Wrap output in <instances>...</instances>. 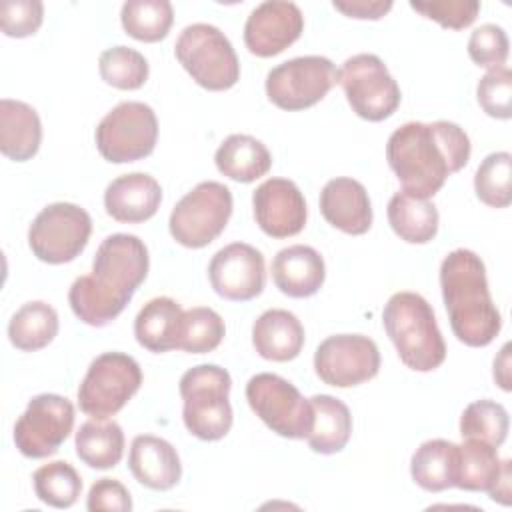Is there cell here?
<instances>
[{"label":"cell","instance_id":"obj_1","mask_svg":"<svg viewBox=\"0 0 512 512\" xmlns=\"http://www.w3.org/2000/svg\"><path fill=\"white\" fill-rule=\"evenodd\" d=\"M470 138L454 122H406L386 144V160L402 184V192L428 200L470 160Z\"/></svg>","mask_w":512,"mask_h":512},{"label":"cell","instance_id":"obj_2","mask_svg":"<svg viewBox=\"0 0 512 512\" xmlns=\"http://www.w3.org/2000/svg\"><path fill=\"white\" fill-rule=\"evenodd\" d=\"M148 266V248L138 236H106L94 254L92 274L78 276L68 290L72 312L88 326L110 324L144 282Z\"/></svg>","mask_w":512,"mask_h":512},{"label":"cell","instance_id":"obj_3","mask_svg":"<svg viewBox=\"0 0 512 512\" xmlns=\"http://www.w3.org/2000/svg\"><path fill=\"white\" fill-rule=\"evenodd\" d=\"M440 288L454 336L466 346H488L502 328V316L492 302L486 266L466 248L452 250L440 264Z\"/></svg>","mask_w":512,"mask_h":512},{"label":"cell","instance_id":"obj_4","mask_svg":"<svg viewBox=\"0 0 512 512\" xmlns=\"http://www.w3.org/2000/svg\"><path fill=\"white\" fill-rule=\"evenodd\" d=\"M382 322L400 360L416 370H436L446 358V344L428 300L416 292H396L388 298Z\"/></svg>","mask_w":512,"mask_h":512},{"label":"cell","instance_id":"obj_5","mask_svg":"<svg viewBox=\"0 0 512 512\" xmlns=\"http://www.w3.org/2000/svg\"><path fill=\"white\" fill-rule=\"evenodd\" d=\"M232 378L228 370L216 364H200L186 370L180 378V396L184 400L182 418L188 432L200 440L214 442L232 428L230 406Z\"/></svg>","mask_w":512,"mask_h":512},{"label":"cell","instance_id":"obj_6","mask_svg":"<svg viewBox=\"0 0 512 512\" xmlns=\"http://www.w3.org/2000/svg\"><path fill=\"white\" fill-rule=\"evenodd\" d=\"M174 54L192 80L206 90H228L240 78V62L230 40L212 24L186 26L176 40Z\"/></svg>","mask_w":512,"mask_h":512},{"label":"cell","instance_id":"obj_7","mask_svg":"<svg viewBox=\"0 0 512 512\" xmlns=\"http://www.w3.org/2000/svg\"><path fill=\"white\" fill-rule=\"evenodd\" d=\"M232 216V192L216 180L196 184L172 208L168 228L186 248H204L214 242Z\"/></svg>","mask_w":512,"mask_h":512},{"label":"cell","instance_id":"obj_8","mask_svg":"<svg viewBox=\"0 0 512 512\" xmlns=\"http://www.w3.org/2000/svg\"><path fill=\"white\" fill-rule=\"evenodd\" d=\"M142 370L124 352H104L96 356L78 386V406L92 418H108L120 412L138 392Z\"/></svg>","mask_w":512,"mask_h":512},{"label":"cell","instance_id":"obj_9","mask_svg":"<svg viewBox=\"0 0 512 512\" xmlns=\"http://www.w3.org/2000/svg\"><path fill=\"white\" fill-rule=\"evenodd\" d=\"M246 400L252 412L278 436L308 438L314 424L312 404L286 378L270 372L252 376L246 384Z\"/></svg>","mask_w":512,"mask_h":512},{"label":"cell","instance_id":"obj_10","mask_svg":"<svg viewBox=\"0 0 512 512\" xmlns=\"http://www.w3.org/2000/svg\"><path fill=\"white\" fill-rule=\"evenodd\" d=\"M96 148L112 164L136 162L154 152L158 140V120L144 102H120L96 128Z\"/></svg>","mask_w":512,"mask_h":512},{"label":"cell","instance_id":"obj_11","mask_svg":"<svg viewBox=\"0 0 512 512\" xmlns=\"http://www.w3.org/2000/svg\"><path fill=\"white\" fill-rule=\"evenodd\" d=\"M92 234L90 214L72 202H54L42 208L28 228L32 254L46 264L72 262Z\"/></svg>","mask_w":512,"mask_h":512},{"label":"cell","instance_id":"obj_12","mask_svg":"<svg viewBox=\"0 0 512 512\" xmlns=\"http://www.w3.org/2000/svg\"><path fill=\"white\" fill-rule=\"evenodd\" d=\"M338 82L352 112L368 122H382L400 106V86L376 54L348 58L338 70Z\"/></svg>","mask_w":512,"mask_h":512},{"label":"cell","instance_id":"obj_13","mask_svg":"<svg viewBox=\"0 0 512 512\" xmlns=\"http://www.w3.org/2000/svg\"><path fill=\"white\" fill-rule=\"evenodd\" d=\"M338 82L326 56H298L274 66L266 76V96L282 110L296 112L318 104Z\"/></svg>","mask_w":512,"mask_h":512},{"label":"cell","instance_id":"obj_14","mask_svg":"<svg viewBox=\"0 0 512 512\" xmlns=\"http://www.w3.org/2000/svg\"><path fill=\"white\" fill-rule=\"evenodd\" d=\"M72 428V402L60 394H38L14 424V444L26 458H46L60 448Z\"/></svg>","mask_w":512,"mask_h":512},{"label":"cell","instance_id":"obj_15","mask_svg":"<svg viewBox=\"0 0 512 512\" xmlns=\"http://www.w3.org/2000/svg\"><path fill=\"white\" fill-rule=\"evenodd\" d=\"M318 378L336 388H350L372 380L380 370V352L364 334L328 336L314 352Z\"/></svg>","mask_w":512,"mask_h":512},{"label":"cell","instance_id":"obj_16","mask_svg":"<svg viewBox=\"0 0 512 512\" xmlns=\"http://www.w3.org/2000/svg\"><path fill=\"white\" fill-rule=\"evenodd\" d=\"M208 278L218 296L234 302L252 300L266 284L264 256L250 244L232 242L212 256Z\"/></svg>","mask_w":512,"mask_h":512},{"label":"cell","instance_id":"obj_17","mask_svg":"<svg viewBox=\"0 0 512 512\" xmlns=\"http://www.w3.org/2000/svg\"><path fill=\"white\" fill-rule=\"evenodd\" d=\"M302 30L304 16L298 4L288 0H266L246 18L244 44L252 54L270 58L294 44Z\"/></svg>","mask_w":512,"mask_h":512},{"label":"cell","instance_id":"obj_18","mask_svg":"<svg viewBox=\"0 0 512 512\" xmlns=\"http://www.w3.org/2000/svg\"><path fill=\"white\" fill-rule=\"evenodd\" d=\"M254 220L272 238H288L302 232L308 210L300 188L288 178H268L252 194Z\"/></svg>","mask_w":512,"mask_h":512},{"label":"cell","instance_id":"obj_19","mask_svg":"<svg viewBox=\"0 0 512 512\" xmlns=\"http://www.w3.org/2000/svg\"><path fill=\"white\" fill-rule=\"evenodd\" d=\"M320 212L334 228L360 236L372 226V204L366 188L354 178H332L320 192Z\"/></svg>","mask_w":512,"mask_h":512},{"label":"cell","instance_id":"obj_20","mask_svg":"<svg viewBox=\"0 0 512 512\" xmlns=\"http://www.w3.org/2000/svg\"><path fill=\"white\" fill-rule=\"evenodd\" d=\"M162 202L158 180L144 172L122 174L114 178L104 192L106 214L118 222L138 224L152 218Z\"/></svg>","mask_w":512,"mask_h":512},{"label":"cell","instance_id":"obj_21","mask_svg":"<svg viewBox=\"0 0 512 512\" xmlns=\"http://www.w3.org/2000/svg\"><path fill=\"white\" fill-rule=\"evenodd\" d=\"M128 468L132 476L150 490H170L182 476L176 448L168 440L152 434H140L132 440Z\"/></svg>","mask_w":512,"mask_h":512},{"label":"cell","instance_id":"obj_22","mask_svg":"<svg viewBox=\"0 0 512 512\" xmlns=\"http://www.w3.org/2000/svg\"><path fill=\"white\" fill-rule=\"evenodd\" d=\"M326 278L322 256L304 244L282 248L272 260V280L276 288L290 298H308L316 294Z\"/></svg>","mask_w":512,"mask_h":512},{"label":"cell","instance_id":"obj_23","mask_svg":"<svg viewBox=\"0 0 512 512\" xmlns=\"http://www.w3.org/2000/svg\"><path fill=\"white\" fill-rule=\"evenodd\" d=\"M252 344L254 350L266 360H294L304 346V326L288 310H266L252 326Z\"/></svg>","mask_w":512,"mask_h":512},{"label":"cell","instance_id":"obj_24","mask_svg":"<svg viewBox=\"0 0 512 512\" xmlns=\"http://www.w3.org/2000/svg\"><path fill=\"white\" fill-rule=\"evenodd\" d=\"M182 320V306L168 296H158L148 300L136 314L134 336L142 348L156 354L178 350Z\"/></svg>","mask_w":512,"mask_h":512},{"label":"cell","instance_id":"obj_25","mask_svg":"<svg viewBox=\"0 0 512 512\" xmlns=\"http://www.w3.org/2000/svg\"><path fill=\"white\" fill-rule=\"evenodd\" d=\"M42 142L38 112L20 100H0V150L14 162L30 160Z\"/></svg>","mask_w":512,"mask_h":512},{"label":"cell","instance_id":"obj_26","mask_svg":"<svg viewBox=\"0 0 512 512\" xmlns=\"http://www.w3.org/2000/svg\"><path fill=\"white\" fill-rule=\"evenodd\" d=\"M216 168L230 180L254 182L256 178L268 174L272 166V156L268 148L248 134H230L214 154Z\"/></svg>","mask_w":512,"mask_h":512},{"label":"cell","instance_id":"obj_27","mask_svg":"<svg viewBox=\"0 0 512 512\" xmlns=\"http://www.w3.org/2000/svg\"><path fill=\"white\" fill-rule=\"evenodd\" d=\"M310 404L314 410V424L306 438L308 446L318 454L340 452L352 434L348 406L330 394H316L310 398Z\"/></svg>","mask_w":512,"mask_h":512},{"label":"cell","instance_id":"obj_28","mask_svg":"<svg viewBox=\"0 0 512 512\" xmlns=\"http://www.w3.org/2000/svg\"><path fill=\"white\" fill-rule=\"evenodd\" d=\"M458 444L434 438L422 442L410 460L412 480L426 492L454 488Z\"/></svg>","mask_w":512,"mask_h":512},{"label":"cell","instance_id":"obj_29","mask_svg":"<svg viewBox=\"0 0 512 512\" xmlns=\"http://www.w3.org/2000/svg\"><path fill=\"white\" fill-rule=\"evenodd\" d=\"M78 458L96 470L114 468L124 454V432L118 422L108 418L86 420L76 432Z\"/></svg>","mask_w":512,"mask_h":512},{"label":"cell","instance_id":"obj_30","mask_svg":"<svg viewBox=\"0 0 512 512\" xmlns=\"http://www.w3.org/2000/svg\"><path fill=\"white\" fill-rule=\"evenodd\" d=\"M502 466L504 460L498 458L494 446L482 440L464 438V442L458 444L454 486L468 492H490L500 478Z\"/></svg>","mask_w":512,"mask_h":512},{"label":"cell","instance_id":"obj_31","mask_svg":"<svg viewBox=\"0 0 512 512\" xmlns=\"http://www.w3.org/2000/svg\"><path fill=\"white\" fill-rule=\"evenodd\" d=\"M388 222L408 244H426L438 232V210L430 200L396 192L388 202Z\"/></svg>","mask_w":512,"mask_h":512},{"label":"cell","instance_id":"obj_32","mask_svg":"<svg viewBox=\"0 0 512 512\" xmlns=\"http://www.w3.org/2000/svg\"><path fill=\"white\" fill-rule=\"evenodd\" d=\"M56 334L58 314L42 300L22 304L8 324V338L22 352H36L48 346Z\"/></svg>","mask_w":512,"mask_h":512},{"label":"cell","instance_id":"obj_33","mask_svg":"<svg viewBox=\"0 0 512 512\" xmlns=\"http://www.w3.org/2000/svg\"><path fill=\"white\" fill-rule=\"evenodd\" d=\"M122 28L140 42L162 40L174 22V10L168 0H128L120 12Z\"/></svg>","mask_w":512,"mask_h":512},{"label":"cell","instance_id":"obj_34","mask_svg":"<svg viewBox=\"0 0 512 512\" xmlns=\"http://www.w3.org/2000/svg\"><path fill=\"white\" fill-rule=\"evenodd\" d=\"M32 480L38 500L52 508H70L82 492L80 474L70 462L64 460H54L40 466Z\"/></svg>","mask_w":512,"mask_h":512},{"label":"cell","instance_id":"obj_35","mask_svg":"<svg viewBox=\"0 0 512 512\" xmlns=\"http://www.w3.org/2000/svg\"><path fill=\"white\" fill-rule=\"evenodd\" d=\"M508 412L494 400H476L468 404L460 416V434L464 438L482 440L498 448L508 436Z\"/></svg>","mask_w":512,"mask_h":512},{"label":"cell","instance_id":"obj_36","mask_svg":"<svg viewBox=\"0 0 512 512\" xmlns=\"http://www.w3.org/2000/svg\"><path fill=\"white\" fill-rule=\"evenodd\" d=\"M512 156L508 152L488 154L476 174L474 192L480 202L490 208H506L512 202Z\"/></svg>","mask_w":512,"mask_h":512},{"label":"cell","instance_id":"obj_37","mask_svg":"<svg viewBox=\"0 0 512 512\" xmlns=\"http://www.w3.org/2000/svg\"><path fill=\"white\" fill-rule=\"evenodd\" d=\"M224 334H226V326L222 316L216 310L206 306L184 310L178 350H184L190 354L212 352L220 346Z\"/></svg>","mask_w":512,"mask_h":512},{"label":"cell","instance_id":"obj_38","mask_svg":"<svg viewBox=\"0 0 512 512\" xmlns=\"http://www.w3.org/2000/svg\"><path fill=\"white\" fill-rule=\"evenodd\" d=\"M98 70L106 84L120 90H136L148 80L146 58L128 46H114L100 54Z\"/></svg>","mask_w":512,"mask_h":512},{"label":"cell","instance_id":"obj_39","mask_svg":"<svg viewBox=\"0 0 512 512\" xmlns=\"http://www.w3.org/2000/svg\"><path fill=\"white\" fill-rule=\"evenodd\" d=\"M476 98L480 108L498 120H508L512 116V72L506 66L488 70L478 86Z\"/></svg>","mask_w":512,"mask_h":512},{"label":"cell","instance_id":"obj_40","mask_svg":"<svg viewBox=\"0 0 512 512\" xmlns=\"http://www.w3.org/2000/svg\"><path fill=\"white\" fill-rule=\"evenodd\" d=\"M468 56L476 66L494 70L508 58V36L498 24H482L468 38Z\"/></svg>","mask_w":512,"mask_h":512},{"label":"cell","instance_id":"obj_41","mask_svg":"<svg viewBox=\"0 0 512 512\" xmlns=\"http://www.w3.org/2000/svg\"><path fill=\"white\" fill-rule=\"evenodd\" d=\"M410 8L420 12L422 16L436 20L444 28L462 30L470 26L478 12L480 2L476 0H428V2H410Z\"/></svg>","mask_w":512,"mask_h":512},{"label":"cell","instance_id":"obj_42","mask_svg":"<svg viewBox=\"0 0 512 512\" xmlns=\"http://www.w3.org/2000/svg\"><path fill=\"white\" fill-rule=\"evenodd\" d=\"M44 18V4L40 0H4L0 4V26L10 38L32 36Z\"/></svg>","mask_w":512,"mask_h":512},{"label":"cell","instance_id":"obj_43","mask_svg":"<svg viewBox=\"0 0 512 512\" xmlns=\"http://www.w3.org/2000/svg\"><path fill=\"white\" fill-rule=\"evenodd\" d=\"M86 508L90 512H130L132 498L128 488L114 478H100L90 486Z\"/></svg>","mask_w":512,"mask_h":512},{"label":"cell","instance_id":"obj_44","mask_svg":"<svg viewBox=\"0 0 512 512\" xmlns=\"http://www.w3.org/2000/svg\"><path fill=\"white\" fill-rule=\"evenodd\" d=\"M332 6L350 18L378 20L392 8V2L390 0H334Z\"/></svg>","mask_w":512,"mask_h":512},{"label":"cell","instance_id":"obj_45","mask_svg":"<svg viewBox=\"0 0 512 512\" xmlns=\"http://www.w3.org/2000/svg\"><path fill=\"white\" fill-rule=\"evenodd\" d=\"M510 460H504V466H502V472H500V478L498 482L494 484V488L488 492V496L494 500V502H500L504 506L510 504V496H512V490H510Z\"/></svg>","mask_w":512,"mask_h":512},{"label":"cell","instance_id":"obj_46","mask_svg":"<svg viewBox=\"0 0 512 512\" xmlns=\"http://www.w3.org/2000/svg\"><path fill=\"white\" fill-rule=\"evenodd\" d=\"M508 352H510V344H504V348L500 350V356L494 360V380L500 384L502 390H510V360H508Z\"/></svg>","mask_w":512,"mask_h":512}]
</instances>
